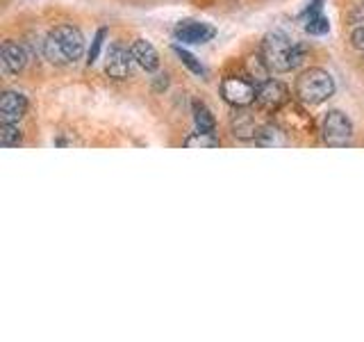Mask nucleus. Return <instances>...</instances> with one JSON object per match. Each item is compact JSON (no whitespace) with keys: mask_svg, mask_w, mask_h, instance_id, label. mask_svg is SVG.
Masks as SVG:
<instances>
[{"mask_svg":"<svg viewBox=\"0 0 364 342\" xmlns=\"http://www.w3.org/2000/svg\"><path fill=\"white\" fill-rule=\"evenodd\" d=\"M105 37H107V30L105 28H100L98 32H96V37H94V43H91V51H89V64H94L96 60H98V55H100V48H102V41H105Z\"/></svg>","mask_w":364,"mask_h":342,"instance_id":"nucleus-21","label":"nucleus"},{"mask_svg":"<svg viewBox=\"0 0 364 342\" xmlns=\"http://www.w3.org/2000/svg\"><path fill=\"white\" fill-rule=\"evenodd\" d=\"M350 41H353V46H355L358 51H364V28H358L355 32H353Z\"/></svg>","mask_w":364,"mask_h":342,"instance_id":"nucleus-22","label":"nucleus"},{"mask_svg":"<svg viewBox=\"0 0 364 342\" xmlns=\"http://www.w3.org/2000/svg\"><path fill=\"white\" fill-rule=\"evenodd\" d=\"M132 55H134V60L139 62V66L146 68V71H157L159 68V55L153 48V43H148L146 39H136L132 43Z\"/></svg>","mask_w":364,"mask_h":342,"instance_id":"nucleus-13","label":"nucleus"},{"mask_svg":"<svg viewBox=\"0 0 364 342\" xmlns=\"http://www.w3.org/2000/svg\"><path fill=\"white\" fill-rule=\"evenodd\" d=\"M26 64H28L26 48L16 41H3V46H0V66H3V73L14 76L23 71Z\"/></svg>","mask_w":364,"mask_h":342,"instance_id":"nucleus-9","label":"nucleus"},{"mask_svg":"<svg viewBox=\"0 0 364 342\" xmlns=\"http://www.w3.org/2000/svg\"><path fill=\"white\" fill-rule=\"evenodd\" d=\"M305 30L310 34H326L330 30V21L323 14V0H312V5L307 7Z\"/></svg>","mask_w":364,"mask_h":342,"instance_id":"nucleus-12","label":"nucleus"},{"mask_svg":"<svg viewBox=\"0 0 364 342\" xmlns=\"http://www.w3.org/2000/svg\"><path fill=\"white\" fill-rule=\"evenodd\" d=\"M85 53V37L73 26H57L43 41V55L53 64H68Z\"/></svg>","mask_w":364,"mask_h":342,"instance_id":"nucleus-2","label":"nucleus"},{"mask_svg":"<svg viewBox=\"0 0 364 342\" xmlns=\"http://www.w3.org/2000/svg\"><path fill=\"white\" fill-rule=\"evenodd\" d=\"M132 60H134L132 51L123 48L121 43H112L107 53V64H105L107 76L114 80H125L132 73Z\"/></svg>","mask_w":364,"mask_h":342,"instance_id":"nucleus-7","label":"nucleus"},{"mask_svg":"<svg viewBox=\"0 0 364 342\" xmlns=\"http://www.w3.org/2000/svg\"><path fill=\"white\" fill-rule=\"evenodd\" d=\"M335 94V80L323 68H310L296 80V96L307 105H318Z\"/></svg>","mask_w":364,"mask_h":342,"instance_id":"nucleus-3","label":"nucleus"},{"mask_svg":"<svg viewBox=\"0 0 364 342\" xmlns=\"http://www.w3.org/2000/svg\"><path fill=\"white\" fill-rule=\"evenodd\" d=\"M278 119L287 133L305 135V133L312 130V117L310 114H305V110L301 105H294V103H287V105L278 112Z\"/></svg>","mask_w":364,"mask_h":342,"instance_id":"nucleus-8","label":"nucleus"},{"mask_svg":"<svg viewBox=\"0 0 364 342\" xmlns=\"http://www.w3.org/2000/svg\"><path fill=\"white\" fill-rule=\"evenodd\" d=\"M173 51H176V55L180 57V60H182V64H185V66H189L191 68V71L193 73H196V76H205V66L196 60V57H193L189 51H185V48H180V46H173Z\"/></svg>","mask_w":364,"mask_h":342,"instance_id":"nucleus-20","label":"nucleus"},{"mask_svg":"<svg viewBox=\"0 0 364 342\" xmlns=\"http://www.w3.org/2000/svg\"><path fill=\"white\" fill-rule=\"evenodd\" d=\"M221 96L235 108H248L250 103H255L257 85L250 78L230 76L221 83Z\"/></svg>","mask_w":364,"mask_h":342,"instance_id":"nucleus-4","label":"nucleus"},{"mask_svg":"<svg viewBox=\"0 0 364 342\" xmlns=\"http://www.w3.org/2000/svg\"><path fill=\"white\" fill-rule=\"evenodd\" d=\"M289 103V91L278 80H267L257 87V96H255V105L259 112L267 114H278L284 105Z\"/></svg>","mask_w":364,"mask_h":342,"instance_id":"nucleus-5","label":"nucleus"},{"mask_svg":"<svg viewBox=\"0 0 364 342\" xmlns=\"http://www.w3.org/2000/svg\"><path fill=\"white\" fill-rule=\"evenodd\" d=\"M193 121H196L198 130L200 133H212L214 135V128H216V121L212 117V112L203 105V103H193Z\"/></svg>","mask_w":364,"mask_h":342,"instance_id":"nucleus-17","label":"nucleus"},{"mask_svg":"<svg viewBox=\"0 0 364 342\" xmlns=\"http://www.w3.org/2000/svg\"><path fill=\"white\" fill-rule=\"evenodd\" d=\"M185 146L187 148H193V146H200V148H216L219 146V140L212 135V133H193L191 137H187L185 140Z\"/></svg>","mask_w":364,"mask_h":342,"instance_id":"nucleus-19","label":"nucleus"},{"mask_svg":"<svg viewBox=\"0 0 364 342\" xmlns=\"http://www.w3.org/2000/svg\"><path fill=\"white\" fill-rule=\"evenodd\" d=\"M269 64L264 62V57H248V62H246V78H250L253 83L259 87L262 83H267L269 80Z\"/></svg>","mask_w":364,"mask_h":342,"instance_id":"nucleus-15","label":"nucleus"},{"mask_svg":"<svg viewBox=\"0 0 364 342\" xmlns=\"http://www.w3.org/2000/svg\"><path fill=\"white\" fill-rule=\"evenodd\" d=\"M262 125H257L255 117L250 112H239L237 117L232 119V133L235 137H239V140H248V137H257Z\"/></svg>","mask_w":364,"mask_h":342,"instance_id":"nucleus-14","label":"nucleus"},{"mask_svg":"<svg viewBox=\"0 0 364 342\" xmlns=\"http://www.w3.org/2000/svg\"><path fill=\"white\" fill-rule=\"evenodd\" d=\"M216 30L208 23H198V21H182L176 28V39L182 43H205L214 39Z\"/></svg>","mask_w":364,"mask_h":342,"instance_id":"nucleus-11","label":"nucleus"},{"mask_svg":"<svg viewBox=\"0 0 364 342\" xmlns=\"http://www.w3.org/2000/svg\"><path fill=\"white\" fill-rule=\"evenodd\" d=\"M307 48L303 43H294L284 32H269L262 41V57L271 71L287 73L291 68L301 66Z\"/></svg>","mask_w":364,"mask_h":342,"instance_id":"nucleus-1","label":"nucleus"},{"mask_svg":"<svg viewBox=\"0 0 364 342\" xmlns=\"http://www.w3.org/2000/svg\"><path fill=\"white\" fill-rule=\"evenodd\" d=\"M28 112V98L18 91H5L0 98V121L18 123Z\"/></svg>","mask_w":364,"mask_h":342,"instance_id":"nucleus-10","label":"nucleus"},{"mask_svg":"<svg viewBox=\"0 0 364 342\" xmlns=\"http://www.w3.org/2000/svg\"><path fill=\"white\" fill-rule=\"evenodd\" d=\"M353 137V123L344 112L333 110L323 119V142L328 146H346Z\"/></svg>","mask_w":364,"mask_h":342,"instance_id":"nucleus-6","label":"nucleus"},{"mask_svg":"<svg viewBox=\"0 0 364 342\" xmlns=\"http://www.w3.org/2000/svg\"><path fill=\"white\" fill-rule=\"evenodd\" d=\"M255 142L259 146H284L287 144V140H284V133H280V128H276V125H262Z\"/></svg>","mask_w":364,"mask_h":342,"instance_id":"nucleus-16","label":"nucleus"},{"mask_svg":"<svg viewBox=\"0 0 364 342\" xmlns=\"http://www.w3.org/2000/svg\"><path fill=\"white\" fill-rule=\"evenodd\" d=\"M0 144H3V146H18L21 144L18 123H5V121H0Z\"/></svg>","mask_w":364,"mask_h":342,"instance_id":"nucleus-18","label":"nucleus"}]
</instances>
